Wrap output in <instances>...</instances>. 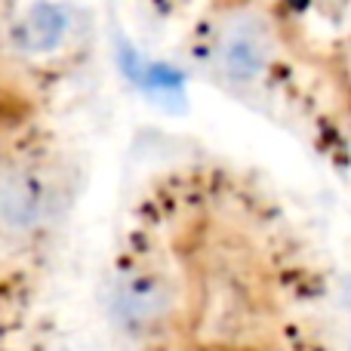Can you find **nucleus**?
I'll return each instance as SVG.
<instances>
[{"label": "nucleus", "mask_w": 351, "mask_h": 351, "mask_svg": "<svg viewBox=\"0 0 351 351\" xmlns=\"http://www.w3.org/2000/svg\"><path fill=\"white\" fill-rule=\"evenodd\" d=\"M185 49L197 77L250 105L287 102L302 68L274 0H206Z\"/></svg>", "instance_id": "nucleus-4"}, {"label": "nucleus", "mask_w": 351, "mask_h": 351, "mask_svg": "<svg viewBox=\"0 0 351 351\" xmlns=\"http://www.w3.org/2000/svg\"><path fill=\"white\" fill-rule=\"evenodd\" d=\"M111 271L158 299L170 342L253 351L278 333L317 262L302 222L271 185L228 160L194 158L139 188Z\"/></svg>", "instance_id": "nucleus-1"}, {"label": "nucleus", "mask_w": 351, "mask_h": 351, "mask_svg": "<svg viewBox=\"0 0 351 351\" xmlns=\"http://www.w3.org/2000/svg\"><path fill=\"white\" fill-rule=\"evenodd\" d=\"M96 40L90 0H0V114L49 117Z\"/></svg>", "instance_id": "nucleus-3"}, {"label": "nucleus", "mask_w": 351, "mask_h": 351, "mask_svg": "<svg viewBox=\"0 0 351 351\" xmlns=\"http://www.w3.org/2000/svg\"><path fill=\"white\" fill-rule=\"evenodd\" d=\"M77 200L80 158L53 117L0 114V302L40 284Z\"/></svg>", "instance_id": "nucleus-2"}]
</instances>
